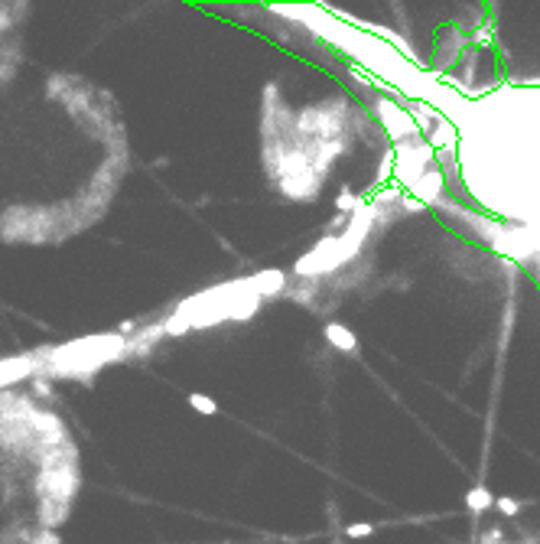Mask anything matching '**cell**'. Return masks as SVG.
<instances>
[{"label":"cell","instance_id":"cell-1","mask_svg":"<svg viewBox=\"0 0 540 544\" xmlns=\"http://www.w3.org/2000/svg\"><path fill=\"white\" fill-rule=\"evenodd\" d=\"M128 352V339L121 332L111 336H88V339L69 342L49 352H40V375H62V378H85V375L98 372L101 365L114 362Z\"/></svg>","mask_w":540,"mask_h":544},{"label":"cell","instance_id":"cell-2","mask_svg":"<svg viewBox=\"0 0 540 544\" xmlns=\"http://www.w3.org/2000/svg\"><path fill=\"white\" fill-rule=\"evenodd\" d=\"M378 114H381L384 128L394 134V140L401 137H410V134H417V124H413V118L407 114V111H401V108L394 105V101H378Z\"/></svg>","mask_w":540,"mask_h":544},{"label":"cell","instance_id":"cell-3","mask_svg":"<svg viewBox=\"0 0 540 544\" xmlns=\"http://www.w3.org/2000/svg\"><path fill=\"white\" fill-rule=\"evenodd\" d=\"M40 372V359L36 355H13V359H0V388L3 384H13L20 378H30V375Z\"/></svg>","mask_w":540,"mask_h":544},{"label":"cell","instance_id":"cell-4","mask_svg":"<svg viewBox=\"0 0 540 544\" xmlns=\"http://www.w3.org/2000/svg\"><path fill=\"white\" fill-rule=\"evenodd\" d=\"M247 280V287H251V294H254L257 300L264 297H277V294H284L286 290V274L284 271H261V274H251Z\"/></svg>","mask_w":540,"mask_h":544},{"label":"cell","instance_id":"cell-5","mask_svg":"<svg viewBox=\"0 0 540 544\" xmlns=\"http://www.w3.org/2000/svg\"><path fill=\"white\" fill-rule=\"evenodd\" d=\"M326 342L336 349V352H355L358 349V336L349 330V326H342V323H326Z\"/></svg>","mask_w":540,"mask_h":544},{"label":"cell","instance_id":"cell-6","mask_svg":"<svg viewBox=\"0 0 540 544\" xmlns=\"http://www.w3.org/2000/svg\"><path fill=\"white\" fill-rule=\"evenodd\" d=\"M439 189H443V173H439V170H426V173L417 176V182H413V199H417V203H424V199H436Z\"/></svg>","mask_w":540,"mask_h":544},{"label":"cell","instance_id":"cell-7","mask_svg":"<svg viewBox=\"0 0 540 544\" xmlns=\"http://www.w3.org/2000/svg\"><path fill=\"white\" fill-rule=\"evenodd\" d=\"M426 144H430L433 150L453 147V144H455V128H453V124H449L446 118H439V121H436V130L430 134V140H426Z\"/></svg>","mask_w":540,"mask_h":544},{"label":"cell","instance_id":"cell-8","mask_svg":"<svg viewBox=\"0 0 540 544\" xmlns=\"http://www.w3.org/2000/svg\"><path fill=\"white\" fill-rule=\"evenodd\" d=\"M466 505L472 512H488V509H495V495L485 489V486H472L466 492Z\"/></svg>","mask_w":540,"mask_h":544},{"label":"cell","instance_id":"cell-9","mask_svg":"<svg viewBox=\"0 0 540 544\" xmlns=\"http://www.w3.org/2000/svg\"><path fill=\"white\" fill-rule=\"evenodd\" d=\"M365 205V199L361 196H355V192L342 189L339 196H336V209H342V212H355V209H361Z\"/></svg>","mask_w":540,"mask_h":544},{"label":"cell","instance_id":"cell-10","mask_svg":"<svg viewBox=\"0 0 540 544\" xmlns=\"http://www.w3.org/2000/svg\"><path fill=\"white\" fill-rule=\"evenodd\" d=\"M189 405L195 407L199 414H215V411H218V405H215L212 398H209V395H199V391H192V395H189Z\"/></svg>","mask_w":540,"mask_h":544},{"label":"cell","instance_id":"cell-11","mask_svg":"<svg viewBox=\"0 0 540 544\" xmlns=\"http://www.w3.org/2000/svg\"><path fill=\"white\" fill-rule=\"evenodd\" d=\"M495 509H498L501 515L514 518V515H518V509H521V502H518V499H508V495H501V499H495Z\"/></svg>","mask_w":540,"mask_h":544},{"label":"cell","instance_id":"cell-12","mask_svg":"<svg viewBox=\"0 0 540 544\" xmlns=\"http://www.w3.org/2000/svg\"><path fill=\"white\" fill-rule=\"evenodd\" d=\"M345 534H349V538H355V541H361V538H371V534H374V525H365V522L349 525V528H345Z\"/></svg>","mask_w":540,"mask_h":544}]
</instances>
